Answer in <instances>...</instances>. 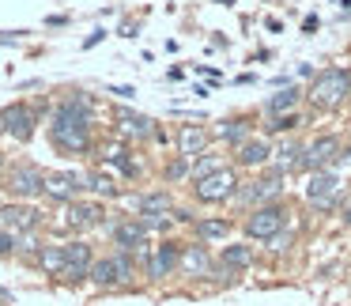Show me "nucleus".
Instances as JSON below:
<instances>
[{
	"mask_svg": "<svg viewBox=\"0 0 351 306\" xmlns=\"http://www.w3.org/2000/svg\"><path fill=\"white\" fill-rule=\"evenodd\" d=\"M276 155H280V167H283V170H287V167H291V170L302 167V148H298L295 140H291V144H283Z\"/></svg>",
	"mask_w": 351,
	"mask_h": 306,
	"instance_id": "nucleus-27",
	"label": "nucleus"
},
{
	"mask_svg": "<svg viewBox=\"0 0 351 306\" xmlns=\"http://www.w3.org/2000/svg\"><path fill=\"white\" fill-rule=\"evenodd\" d=\"M91 265H95V257H91V246L87 242H72V246H64V280H84V276H91Z\"/></svg>",
	"mask_w": 351,
	"mask_h": 306,
	"instance_id": "nucleus-10",
	"label": "nucleus"
},
{
	"mask_svg": "<svg viewBox=\"0 0 351 306\" xmlns=\"http://www.w3.org/2000/svg\"><path fill=\"white\" fill-rule=\"evenodd\" d=\"M8 189L16 193V197H38V193H46V174H42L38 167H16L8 178Z\"/></svg>",
	"mask_w": 351,
	"mask_h": 306,
	"instance_id": "nucleus-8",
	"label": "nucleus"
},
{
	"mask_svg": "<svg viewBox=\"0 0 351 306\" xmlns=\"http://www.w3.org/2000/svg\"><path fill=\"white\" fill-rule=\"evenodd\" d=\"M182 272H189V276L208 272V250L204 246H185L182 250Z\"/></svg>",
	"mask_w": 351,
	"mask_h": 306,
	"instance_id": "nucleus-19",
	"label": "nucleus"
},
{
	"mask_svg": "<svg viewBox=\"0 0 351 306\" xmlns=\"http://www.w3.org/2000/svg\"><path fill=\"white\" fill-rule=\"evenodd\" d=\"M283 208L280 204H261L250 212V220H245V235L250 238H261V242H272L276 235L283 231Z\"/></svg>",
	"mask_w": 351,
	"mask_h": 306,
	"instance_id": "nucleus-3",
	"label": "nucleus"
},
{
	"mask_svg": "<svg viewBox=\"0 0 351 306\" xmlns=\"http://www.w3.org/2000/svg\"><path fill=\"white\" fill-rule=\"evenodd\" d=\"M348 220H351V208H348Z\"/></svg>",
	"mask_w": 351,
	"mask_h": 306,
	"instance_id": "nucleus-34",
	"label": "nucleus"
},
{
	"mask_svg": "<svg viewBox=\"0 0 351 306\" xmlns=\"http://www.w3.org/2000/svg\"><path fill=\"white\" fill-rule=\"evenodd\" d=\"M0 227L4 231H34L38 227V212L27 204H8V208H0Z\"/></svg>",
	"mask_w": 351,
	"mask_h": 306,
	"instance_id": "nucleus-14",
	"label": "nucleus"
},
{
	"mask_svg": "<svg viewBox=\"0 0 351 306\" xmlns=\"http://www.w3.org/2000/svg\"><path fill=\"white\" fill-rule=\"evenodd\" d=\"M117 121H121V132L125 137H136V140H144V137H152V117H144V114H132V110H117Z\"/></svg>",
	"mask_w": 351,
	"mask_h": 306,
	"instance_id": "nucleus-16",
	"label": "nucleus"
},
{
	"mask_svg": "<svg viewBox=\"0 0 351 306\" xmlns=\"http://www.w3.org/2000/svg\"><path fill=\"white\" fill-rule=\"evenodd\" d=\"M34 110L23 106V102H12L8 110H0V125H4V132H12L16 140H31L34 137Z\"/></svg>",
	"mask_w": 351,
	"mask_h": 306,
	"instance_id": "nucleus-6",
	"label": "nucleus"
},
{
	"mask_svg": "<svg viewBox=\"0 0 351 306\" xmlns=\"http://www.w3.org/2000/svg\"><path fill=\"white\" fill-rule=\"evenodd\" d=\"M298 95H302V91H298V87H295V84H291V87H283V91H276V95H272V99H268V102H265V110H268V114H276V117H280V114H283V110H295V102H298Z\"/></svg>",
	"mask_w": 351,
	"mask_h": 306,
	"instance_id": "nucleus-20",
	"label": "nucleus"
},
{
	"mask_svg": "<svg viewBox=\"0 0 351 306\" xmlns=\"http://www.w3.org/2000/svg\"><path fill=\"white\" fill-rule=\"evenodd\" d=\"M132 276V261L125 257V253H117V257H102L91 265V280L99 283V287H114V283H125Z\"/></svg>",
	"mask_w": 351,
	"mask_h": 306,
	"instance_id": "nucleus-5",
	"label": "nucleus"
},
{
	"mask_svg": "<svg viewBox=\"0 0 351 306\" xmlns=\"http://www.w3.org/2000/svg\"><path fill=\"white\" fill-rule=\"evenodd\" d=\"M185 170H189V167H185V159H178L174 167L167 170V178H185Z\"/></svg>",
	"mask_w": 351,
	"mask_h": 306,
	"instance_id": "nucleus-33",
	"label": "nucleus"
},
{
	"mask_svg": "<svg viewBox=\"0 0 351 306\" xmlns=\"http://www.w3.org/2000/svg\"><path fill=\"white\" fill-rule=\"evenodd\" d=\"M84 189V178L72 170H49L46 174V197L49 200H76Z\"/></svg>",
	"mask_w": 351,
	"mask_h": 306,
	"instance_id": "nucleus-7",
	"label": "nucleus"
},
{
	"mask_svg": "<svg viewBox=\"0 0 351 306\" xmlns=\"http://www.w3.org/2000/svg\"><path fill=\"white\" fill-rule=\"evenodd\" d=\"M215 170H223L219 167V159H212V155H204V159H197V167H193V178H208V174H215Z\"/></svg>",
	"mask_w": 351,
	"mask_h": 306,
	"instance_id": "nucleus-30",
	"label": "nucleus"
},
{
	"mask_svg": "<svg viewBox=\"0 0 351 306\" xmlns=\"http://www.w3.org/2000/svg\"><path fill=\"white\" fill-rule=\"evenodd\" d=\"M280 174H268V178H257V182H250L245 189H238V200L250 208H261V204H272V197H280Z\"/></svg>",
	"mask_w": 351,
	"mask_h": 306,
	"instance_id": "nucleus-9",
	"label": "nucleus"
},
{
	"mask_svg": "<svg viewBox=\"0 0 351 306\" xmlns=\"http://www.w3.org/2000/svg\"><path fill=\"white\" fill-rule=\"evenodd\" d=\"M178 265H182V246L162 242V246H155L152 261H147V276H152V280H162V276H170Z\"/></svg>",
	"mask_w": 351,
	"mask_h": 306,
	"instance_id": "nucleus-12",
	"label": "nucleus"
},
{
	"mask_svg": "<svg viewBox=\"0 0 351 306\" xmlns=\"http://www.w3.org/2000/svg\"><path fill=\"white\" fill-rule=\"evenodd\" d=\"M87 185H91L99 197H117V185H114V178L110 174H102V170H95L91 178H87Z\"/></svg>",
	"mask_w": 351,
	"mask_h": 306,
	"instance_id": "nucleus-25",
	"label": "nucleus"
},
{
	"mask_svg": "<svg viewBox=\"0 0 351 306\" xmlns=\"http://www.w3.org/2000/svg\"><path fill=\"white\" fill-rule=\"evenodd\" d=\"M336 155H340V144H336V137H321V140H313L310 148H302V167L317 174V170H325L328 163L336 159Z\"/></svg>",
	"mask_w": 351,
	"mask_h": 306,
	"instance_id": "nucleus-11",
	"label": "nucleus"
},
{
	"mask_svg": "<svg viewBox=\"0 0 351 306\" xmlns=\"http://www.w3.org/2000/svg\"><path fill=\"white\" fill-rule=\"evenodd\" d=\"M16 250V238L8 235V231H0V257H4V253H12Z\"/></svg>",
	"mask_w": 351,
	"mask_h": 306,
	"instance_id": "nucleus-32",
	"label": "nucleus"
},
{
	"mask_svg": "<svg viewBox=\"0 0 351 306\" xmlns=\"http://www.w3.org/2000/svg\"><path fill=\"white\" fill-rule=\"evenodd\" d=\"M197 231H200V238H208V242H212V238H227L230 235V223L227 220H204Z\"/></svg>",
	"mask_w": 351,
	"mask_h": 306,
	"instance_id": "nucleus-26",
	"label": "nucleus"
},
{
	"mask_svg": "<svg viewBox=\"0 0 351 306\" xmlns=\"http://www.w3.org/2000/svg\"><path fill=\"white\" fill-rule=\"evenodd\" d=\"M140 212H170V197H167V193H152V197H140Z\"/></svg>",
	"mask_w": 351,
	"mask_h": 306,
	"instance_id": "nucleus-29",
	"label": "nucleus"
},
{
	"mask_svg": "<svg viewBox=\"0 0 351 306\" xmlns=\"http://www.w3.org/2000/svg\"><path fill=\"white\" fill-rule=\"evenodd\" d=\"M0 132H4V125H0Z\"/></svg>",
	"mask_w": 351,
	"mask_h": 306,
	"instance_id": "nucleus-35",
	"label": "nucleus"
},
{
	"mask_svg": "<svg viewBox=\"0 0 351 306\" xmlns=\"http://www.w3.org/2000/svg\"><path fill=\"white\" fill-rule=\"evenodd\" d=\"M144 223L140 220H129V223H117L114 227V242L121 246V250H140V246H144Z\"/></svg>",
	"mask_w": 351,
	"mask_h": 306,
	"instance_id": "nucleus-15",
	"label": "nucleus"
},
{
	"mask_svg": "<svg viewBox=\"0 0 351 306\" xmlns=\"http://www.w3.org/2000/svg\"><path fill=\"white\" fill-rule=\"evenodd\" d=\"M102 220V208L99 204H72L69 208V223L72 227H95Z\"/></svg>",
	"mask_w": 351,
	"mask_h": 306,
	"instance_id": "nucleus-21",
	"label": "nucleus"
},
{
	"mask_svg": "<svg viewBox=\"0 0 351 306\" xmlns=\"http://www.w3.org/2000/svg\"><path fill=\"white\" fill-rule=\"evenodd\" d=\"M336 193H340V178H336V174H325V170H317V174L310 178V185H306V197H310V204H321V208L332 204Z\"/></svg>",
	"mask_w": 351,
	"mask_h": 306,
	"instance_id": "nucleus-13",
	"label": "nucleus"
},
{
	"mask_svg": "<svg viewBox=\"0 0 351 306\" xmlns=\"http://www.w3.org/2000/svg\"><path fill=\"white\" fill-rule=\"evenodd\" d=\"M268 155H272V148H268L265 140H245V144L238 148V163H242V167H261V163H268Z\"/></svg>",
	"mask_w": 351,
	"mask_h": 306,
	"instance_id": "nucleus-18",
	"label": "nucleus"
},
{
	"mask_svg": "<svg viewBox=\"0 0 351 306\" xmlns=\"http://www.w3.org/2000/svg\"><path fill=\"white\" fill-rule=\"evenodd\" d=\"M295 125H298V117H295V114H280L272 125H268V129H272V132H287V129H295Z\"/></svg>",
	"mask_w": 351,
	"mask_h": 306,
	"instance_id": "nucleus-31",
	"label": "nucleus"
},
{
	"mask_svg": "<svg viewBox=\"0 0 351 306\" xmlns=\"http://www.w3.org/2000/svg\"><path fill=\"white\" fill-rule=\"evenodd\" d=\"M204 129L200 125H185L182 132H178V148H182V159H193V155H200V148H204Z\"/></svg>",
	"mask_w": 351,
	"mask_h": 306,
	"instance_id": "nucleus-17",
	"label": "nucleus"
},
{
	"mask_svg": "<svg viewBox=\"0 0 351 306\" xmlns=\"http://www.w3.org/2000/svg\"><path fill=\"white\" fill-rule=\"evenodd\" d=\"M110 163H114V167L121 170L125 178H136V174H140V167L129 159V152H121V148H117V152H110Z\"/></svg>",
	"mask_w": 351,
	"mask_h": 306,
	"instance_id": "nucleus-28",
	"label": "nucleus"
},
{
	"mask_svg": "<svg viewBox=\"0 0 351 306\" xmlns=\"http://www.w3.org/2000/svg\"><path fill=\"white\" fill-rule=\"evenodd\" d=\"M351 95V72L348 69H325L310 87V99L317 110H332Z\"/></svg>",
	"mask_w": 351,
	"mask_h": 306,
	"instance_id": "nucleus-2",
	"label": "nucleus"
},
{
	"mask_svg": "<svg viewBox=\"0 0 351 306\" xmlns=\"http://www.w3.org/2000/svg\"><path fill=\"white\" fill-rule=\"evenodd\" d=\"M219 137L227 140V144H245V137H250V125H245V121H223Z\"/></svg>",
	"mask_w": 351,
	"mask_h": 306,
	"instance_id": "nucleus-24",
	"label": "nucleus"
},
{
	"mask_svg": "<svg viewBox=\"0 0 351 306\" xmlns=\"http://www.w3.org/2000/svg\"><path fill=\"white\" fill-rule=\"evenodd\" d=\"M38 265L46 268L49 276H61L64 272V246H46V250L38 253Z\"/></svg>",
	"mask_w": 351,
	"mask_h": 306,
	"instance_id": "nucleus-22",
	"label": "nucleus"
},
{
	"mask_svg": "<svg viewBox=\"0 0 351 306\" xmlns=\"http://www.w3.org/2000/svg\"><path fill=\"white\" fill-rule=\"evenodd\" d=\"M49 140L57 152L80 155L91 148V99L87 95H72L69 102H61L49 125Z\"/></svg>",
	"mask_w": 351,
	"mask_h": 306,
	"instance_id": "nucleus-1",
	"label": "nucleus"
},
{
	"mask_svg": "<svg viewBox=\"0 0 351 306\" xmlns=\"http://www.w3.org/2000/svg\"><path fill=\"white\" fill-rule=\"evenodd\" d=\"M234 189H238L234 170H215V174L200 178V182L193 185V193H197V197L204 200V204H219V200L234 197Z\"/></svg>",
	"mask_w": 351,
	"mask_h": 306,
	"instance_id": "nucleus-4",
	"label": "nucleus"
},
{
	"mask_svg": "<svg viewBox=\"0 0 351 306\" xmlns=\"http://www.w3.org/2000/svg\"><path fill=\"white\" fill-rule=\"evenodd\" d=\"M250 261H253V253L245 250V246H227L223 250V265L234 272V268H250Z\"/></svg>",
	"mask_w": 351,
	"mask_h": 306,
	"instance_id": "nucleus-23",
	"label": "nucleus"
}]
</instances>
